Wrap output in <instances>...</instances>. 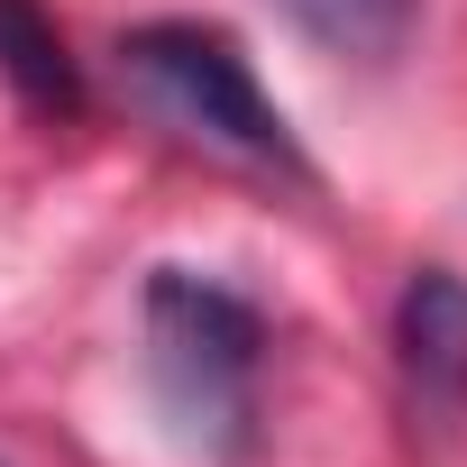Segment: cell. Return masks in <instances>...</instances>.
<instances>
[{"instance_id":"obj_5","label":"cell","mask_w":467,"mask_h":467,"mask_svg":"<svg viewBox=\"0 0 467 467\" xmlns=\"http://www.w3.org/2000/svg\"><path fill=\"white\" fill-rule=\"evenodd\" d=\"M275 10H285L303 37H321L330 56H367V65H385V56L412 37L421 0H275Z\"/></svg>"},{"instance_id":"obj_2","label":"cell","mask_w":467,"mask_h":467,"mask_svg":"<svg viewBox=\"0 0 467 467\" xmlns=\"http://www.w3.org/2000/svg\"><path fill=\"white\" fill-rule=\"evenodd\" d=\"M257 367H266L257 303H239L229 285H211L192 266L147 275V376H156V403L174 412V431L202 458H239L248 449Z\"/></svg>"},{"instance_id":"obj_3","label":"cell","mask_w":467,"mask_h":467,"mask_svg":"<svg viewBox=\"0 0 467 467\" xmlns=\"http://www.w3.org/2000/svg\"><path fill=\"white\" fill-rule=\"evenodd\" d=\"M394 358L403 385L421 394V412H458L467 403V275L421 266L394 303Z\"/></svg>"},{"instance_id":"obj_4","label":"cell","mask_w":467,"mask_h":467,"mask_svg":"<svg viewBox=\"0 0 467 467\" xmlns=\"http://www.w3.org/2000/svg\"><path fill=\"white\" fill-rule=\"evenodd\" d=\"M0 83L19 92V110L37 119H74L83 110V65L65 47V28L37 0H0Z\"/></svg>"},{"instance_id":"obj_1","label":"cell","mask_w":467,"mask_h":467,"mask_svg":"<svg viewBox=\"0 0 467 467\" xmlns=\"http://www.w3.org/2000/svg\"><path fill=\"white\" fill-rule=\"evenodd\" d=\"M119 83L174 138H192L211 156H239L257 174H285V183H312L303 138L285 129V110L266 101L248 47L229 28H211V19H147V28L119 37Z\"/></svg>"}]
</instances>
